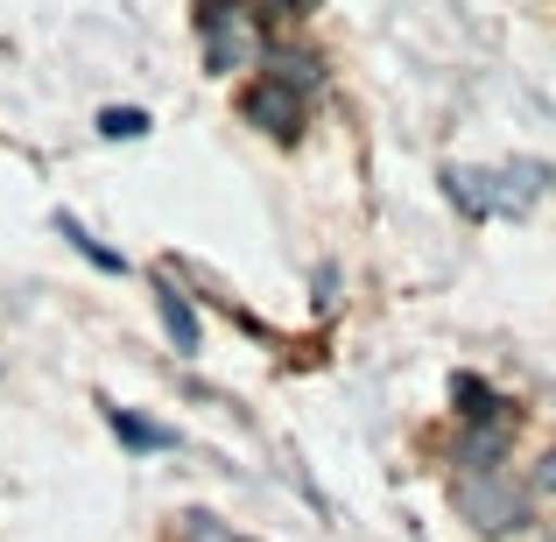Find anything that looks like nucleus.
<instances>
[{
  "mask_svg": "<svg viewBox=\"0 0 556 542\" xmlns=\"http://www.w3.org/2000/svg\"><path fill=\"white\" fill-rule=\"evenodd\" d=\"M198 36H204V71H218V78L247 71V64H254V50H261V28H254V14H247L240 0L204 8L198 14Z\"/></svg>",
  "mask_w": 556,
  "mask_h": 542,
  "instance_id": "7ed1b4c3",
  "label": "nucleus"
},
{
  "mask_svg": "<svg viewBox=\"0 0 556 542\" xmlns=\"http://www.w3.org/2000/svg\"><path fill=\"white\" fill-rule=\"evenodd\" d=\"M444 184H451V198H458L472 218H486V212H521L549 177L521 163V169H451Z\"/></svg>",
  "mask_w": 556,
  "mask_h": 542,
  "instance_id": "f03ea898",
  "label": "nucleus"
},
{
  "mask_svg": "<svg viewBox=\"0 0 556 542\" xmlns=\"http://www.w3.org/2000/svg\"><path fill=\"white\" fill-rule=\"evenodd\" d=\"M64 240H71V247H78V254H85V261H92V268H106V275H127V261H121V254H113V247H99V240H92V232H85V226H78V218H64Z\"/></svg>",
  "mask_w": 556,
  "mask_h": 542,
  "instance_id": "f8f14e48",
  "label": "nucleus"
},
{
  "mask_svg": "<svg viewBox=\"0 0 556 542\" xmlns=\"http://www.w3.org/2000/svg\"><path fill=\"white\" fill-rule=\"evenodd\" d=\"M268 78L289 85V92H311L325 71H317V56H303V50H275V56H268Z\"/></svg>",
  "mask_w": 556,
  "mask_h": 542,
  "instance_id": "1a4fd4ad",
  "label": "nucleus"
},
{
  "mask_svg": "<svg viewBox=\"0 0 556 542\" xmlns=\"http://www.w3.org/2000/svg\"><path fill=\"white\" fill-rule=\"evenodd\" d=\"M163 325L177 339V353H198V311H190V297L177 282H163Z\"/></svg>",
  "mask_w": 556,
  "mask_h": 542,
  "instance_id": "6e6552de",
  "label": "nucleus"
},
{
  "mask_svg": "<svg viewBox=\"0 0 556 542\" xmlns=\"http://www.w3.org/2000/svg\"><path fill=\"white\" fill-rule=\"evenodd\" d=\"M99 408H106L113 437H121L127 451H177V430H169V423L141 416V408H121V402H99Z\"/></svg>",
  "mask_w": 556,
  "mask_h": 542,
  "instance_id": "423d86ee",
  "label": "nucleus"
},
{
  "mask_svg": "<svg viewBox=\"0 0 556 542\" xmlns=\"http://www.w3.org/2000/svg\"><path fill=\"white\" fill-rule=\"evenodd\" d=\"M99 135H106V141H141V135H149V113H141V106H106V113H99Z\"/></svg>",
  "mask_w": 556,
  "mask_h": 542,
  "instance_id": "9b49d317",
  "label": "nucleus"
},
{
  "mask_svg": "<svg viewBox=\"0 0 556 542\" xmlns=\"http://www.w3.org/2000/svg\"><path fill=\"white\" fill-rule=\"evenodd\" d=\"M451 507L458 521H472L479 535H515L529 521V487L507 472H458L451 479Z\"/></svg>",
  "mask_w": 556,
  "mask_h": 542,
  "instance_id": "f257e3e1",
  "label": "nucleus"
},
{
  "mask_svg": "<svg viewBox=\"0 0 556 542\" xmlns=\"http://www.w3.org/2000/svg\"><path fill=\"white\" fill-rule=\"evenodd\" d=\"M451 402H458L465 423H507V402L486 388L479 374H451Z\"/></svg>",
  "mask_w": 556,
  "mask_h": 542,
  "instance_id": "0eeeda50",
  "label": "nucleus"
},
{
  "mask_svg": "<svg viewBox=\"0 0 556 542\" xmlns=\"http://www.w3.org/2000/svg\"><path fill=\"white\" fill-rule=\"evenodd\" d=\"M177 542H254V535L226 529V521L204 515V507H184V515H177Z\"/></svg>",
  "mask_w": 556,
  "mask_h": 542,
  "instance_id": "9d476101",
  "label": "nucleus"
},
{
  "mask_svg": "<svg viewBox=\"0 0 556 542\" xmlns=\"http://www.w3.org/2000/svg\"><path fill=\"white\" fill-rule=\"evenodd\" d=\"M240 113L261 127V135H275V141H296L303 135V92H289V85H275V78H254L240 92Z\"/></svg>",
  "mask_w": 556,
  "mask_h": 542,
  "instance_id": "20e7f679",
  "label": "nucleus"
},
{
  "mask_svg": "<svg viewBox=\"0 0 556 542\" xmlns=\"http://www.w3.org/2000/svg\"><path fill=\"white\" fill-rule=\"evenodd\" d=\"M268 14H317V0H268Z\"/></svg>",
  "mask_w": 556,
  "mask_h": 542,
  "instance_id": "4468645a",
  "label": "nucleus"
},
{
  "mask_svg": "<svg viewBox=\"0 0 556 542\" xmlns=\"http://www.w3.org/2000/svg\"><path fill=\"white\" fill-rule=\"evenodd\" d=\"M204 8H218V0H204Z\"/></svg>",
  "mask_w": 556,
  "mask_h": 542,
  "instance_id": "2eb2a0df",
  "label": "nucleus"
},
{
  "mask_svg": "<svg viewBox=\"0 0 556 542\" xmlns=\"http://www.w3.org/2000/svg\"><path fill=\"white\" fill-rule=\"evenodd\" d=\"M507 444H515V416H507V423H465V430H458V451H451V458H458L465 472H501Z\"/></svg>",
  "mask_w": 556,
  "mask_h": 542,
  "instance_id": "39448f33",
  "label": "nucleus"
},
{
  "mask_svg": "<svg viewBox=\"0 0 556 542\" xmlns=\"http://www.w3.org/2000/svg\"><path fill=\"white\" fill-rule=\"evenodd\" d=\"M549 542H556V535H549Z\"/></svg>",
  "mask_w": 556,
  "mask_h": 542,
  "instance_id": "dca6fc26",
  "label": "nucleus"
},
{
  "mask_svg": "<svg viewBox=\"0 0 556 542\" xmlns=\"http://www.w3.org/2000/svg\"><path fill=\"white\" fill-rule=\"evenodd\" d=\"M535 487H543V493H549V501H556V444L543 451V458H535Z\"/></svg>",
  "mask_w": 556,
  "mask_h": 542,
  "instance_id": "ddd939ff",
  "label": "nucleus"
}]
</instances>
